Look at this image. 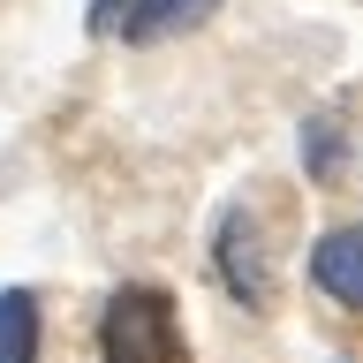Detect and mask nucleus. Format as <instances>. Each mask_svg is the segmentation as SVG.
I'll use <instances>...</instances> for the list:
<instances>
[{
  "instance_id": "obj_5",
  "label": "nucleus",
  "mask_w": 363,
  "mask_h": 363,
  "mask_svg": "<svg viewBox=\"0 0 363 363\" xmlns=\"http://www.w3.org/2000/svg\"><path fill=\"white\" fill-rule=\"evenodd\" d=\"M45 348V318L30 288H0V363H38Z\"/></svg>"
},
{
  "instance_id": "obj_1",
  "label": "nucleus",
  "mask_w": 363,
  "mask_h": 363,
  "mask_svg": "<svg viewBox=\"0 0 363 363\" xmlns=\"http://www.w3.org/2000/svg\"><path fill=\"white\" fill-rule=\"evenodd\" d=\"M99 363H182V318L167 288H113L99 311Z\"/></svg>"
},
{
  "instance_id": "obj_7",
  "label": "nucleus",
  "mask_w": 363,
  "mask_h": 363,
  "mask_svg": "<svg viewBox=\"0 0 363 363\" xmlns=\"http://www.w3.org/2000/svg\"><path fill=\"white\" fill-rule=\"evenodd\" d=\"M121 16H129V0H91V38H113V23H121Z\"/></svg>"
},
{
  "instance_id": "obj_2",
  "label": "nucleus",
  "mask_w": 363,
  "mask_h": 363,
  "mask_svg": "<svg viewBox=\"0 0 363 363\" xmlns=\"http://www.w3.org/2000/svg\"><path fill=\"white\" fill-rule=\"evenodd\" d=\"M212 272H220V288L242 311H265L272 303V265H265V235H257L250 204H227L220 212V227H212Z\"/></svg>"
},
{
  "instance_id": "obj_4",
  "label": "nucleus",
  "mask_w": 363,
  "mask_h": 363,
  "mask_svg": "<svg viewBox=\"0 0 363 363\" xmlns=\"http://www.w3.org/2000/svg\"><path fill=\"white\" fill-rule=\"evenodd\" d=\"M212 8H220V0H129V16L113 23V38L121 45H167V38H182V30H197Z\"/></svg>"
},
{
  "instance_id": "obj_6",
  "label": "nucleus",
  "mask_w": 363,
  "mask_h": 363,
  "mask_svg": "<svg viewBox=\"0 0 363 363\" xmlns=\"http://www.w3.org/2000/svg\"><path fill=\"white\" fill-rule=\"evenodd\" d=\"M303 174L311 182H340L348 174V129H340L333 113H311V121H303Z\"/></svg>"
},
{
  "instance_id": "obj_3",
  "label": "nucleus",
  "mask_w": 363,
  "mask_h": 363,
  "mask_svg": "<svg viewBox=\"0 0 363 363\" xmlns=\"http://www.w3.org/2000/svg\"><path fill=\"white\" fill-rule=\"evenodd\" d=\"M311 288L340 311H363V220H340L311 242Z\"/></svg>"
}]
</instances>
